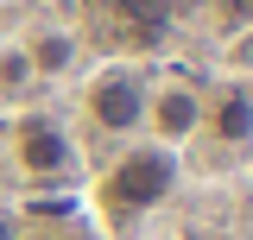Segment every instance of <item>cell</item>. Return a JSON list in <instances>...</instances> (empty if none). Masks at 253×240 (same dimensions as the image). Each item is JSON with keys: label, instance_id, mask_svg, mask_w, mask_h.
I'll return each mask as SVG.
<instances>
[{"label": "cell", "instance_id": "6da1fadb", "mask_svg": "<svg viewBox=\"0 0 253 240\" xmlns=\"http://www.w3.org/2000/svg\"><path fill=\"white\" fill-rule=\"evenodd\" d=\"M177 190V158H171V146H133L101 177V202L114 215H146V209H158L165 196Z\"/></svg>", "mask_w": 253, "mask_h": 240}, {"label": "cell", "instance_id": "7a4b0ae2", "mask_svg": "<svg viewBox=\"0 0 253 240\" xmlns=\"http://www.w3.org/2000/svg\"><path fill=\"white\" fill-rule=\"evenodd\" d=\"M146 101H152V89L133 63H108L89 76V120L101 133H133L146 120Z\"/></svg>", "mask_w": 253, "mask_h": 240}, {"label": "cell", "instance_id": "3957f363", "mask_svg": "<svg viewBox=\"0 0 253 240\" xmlns=\"http://www.w3.org/2000/svg\"><path fill=\"white\" fill-rule=\"evenodd\" d=\"M13 152H19V164H26L32 177H63V171L76 164L70 133H63L57 120H44V114H26L13 126Z\"/></svg>", "mask_w": 253, "mask_h": 240}, {"label": "cell", "instance_id": "277c9868", "mask_svg": "<svg viewBox=\"0 0 253 240\" xmlns=\"http://www.w3.org/2000/svg\"><path fill=\"white\" fill-rule=\"evenodd\" d=\"M146 120L158 126V139H190V133L203 126V95L190 89V82H165V89H152V101H146Z\"/></svg>", "mask_w": 253, "mask_h": 240}, {"label": "cell", "instance_id": "5b68a950", "mask_svg": "<svg viewBox=\"0 0 253 240\" xmlns=\"http://www.w3.org/2000/svg\"><path fill=\"white\" fill-rule=\"evenodd\" d=\"M209 133H215L221 146H247L253 139V95L247 89H228L215 101V114H209Z\"/></svg>", "mask_w": 253, "mask_h": 240}, {"label": "cell", "instance_id": "8992f818", "mask_svg": "<svg viewBox=\"0 0 253 240\" xmlns=\"http://www.w3.org/2000/svg\"><path fill=\"white\" fill-rule=\"evenodd\" d=\"M114 13L126 19V32L139 44H158L165 26H171V0H114Z\"/></svg>", "mask_w": 253, "mask_h": 240}, {"label": "cell", "instance_id": "52a82bcc", "mask_svg": "<svg viewBox=\"0 0 253 240\" xmlns=\"http://www.w3.org/2000/svg\"><path fill=\"white\" fill-rule=\"evenodd\" d=\"M63 63H70V38H63V32L32 38V70H63Z\"/></svg>", "mask_w": 253, "mask_h": 240}, {"label": "cell", "instance_id": "ba28073f", "mask_svg": "<svg viewBox=\"0 0 253 240\" xmlns=\"http://www.w3.org/2000/svg\"><path fill=\"white\" fill-rule=\"evenodd\" d=\"M26 240H63V234H26Z\"/></svg>", "mask_w": 253, "mask_h": 240}]
</instances>
